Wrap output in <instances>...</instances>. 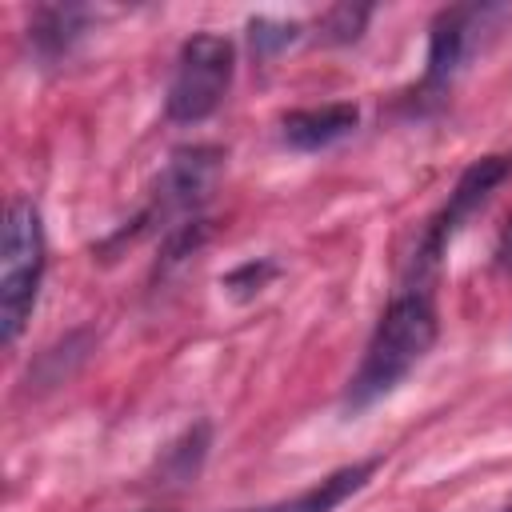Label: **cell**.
Returning a JSON list of instances; mask_svg holds the SVG:
<instances>
[{
  "instance_id": "8",
  "label": "cell",
  "mask_w": 512,
  "mask_h": 512,
  "mask_svg": "<svg viewBox=\"0 0 512 512\" xmlns=\"http://www.w3.org/2000/svg\"><path fill=\"white\" fill-rule=\"evenodd\" d=\"M376 468H380V456H372V460H356V464H348V468H336V472L324 476L320 484L296 492L292 500H276V504L244 508V512H332V508H340L348 496H356V492L372 480Z\"/></svg>"
},
{
  "instance_id": "9",
  "label": "cell",
  "mask_w": 512,
  "mask_h": 512,
  "mask_svg": "<svg viewBox=\"0 0 512 512\" xmlns=\"http://www.w3.org/2000/svg\"><path fill=\"white\" fill-rule=\"evenodd\" d=\"M88 16H92V12L80 8V4H48V8H36L32 28H28L32 48H36L44 60H60V56H68V48H72L76 36L84 32Z\"/></svg>"
},
{
  "instance_id": "3",
  "label": "cell",
  "mask_w": 512,
  "mask_h": 512,
  "mask_svg": "<svg viewBox=\"0 0 512 512\" xmlns=\"http://www.w3.org/2000/svg\"><path fill=\"white\" fill-rule=\"evenodd\" d=\"M232 72H236V48L228 36L216 32H192L180 44L176 56V72L164 96V112L172 124H200L208 120L228 88H232Z\"/></svg>"
},
{
  "instance_id": "10",
  "label": "cell",
  "mask_w": 512,
  "mask_h": 512,
  "mask_svg": "<svg viewBox=\"0 0 512 512\" xmlns=\"http://www.w3.org/2000/svg\"><path fill=\"white\" fill-rule=\"evenodd\" d=\"M296 36H300L296 20H272V16H252L248 20V40H252V52L260 60L284 52L288 44H296Z\"/></svg>"
},
{
  "instance_id": "13",
  "label": "cell",
  "mask_w": 512,
  "mask_h": 512,
  "mask_svg": "<svg viewBox=\"0 0 512 512\" xmlns=\"http://www.w3.org/2000/svg\"><path fill=\"white\" fill-rule=\"evenodd\" d=\"M496 268H512V220L504 224V232L496 240Z\"/></svg>"
},
{
  "instance_id": "14",
  "label": "cell",
  "mask_w": 512,
  "mask_h": 512,
  "mask_svg": "<svg viewBox=\"0 0 512 512\" xmlns=\"http://www.w3.org/2000/svg\"><path fill=\"white\" fill-rule=\"evenodd\" d=\"M504 512H512V508H504Z\"/></svg>"
},
{
  "instance_id": "11",
  "label": "cell",
  "mask_w": 512,
  "mask_h": 512,
  "mask_svg": "<svg viewBox=\"0 0 512 512\" xmlns=\"http://www.w3.org/2000/svg\"><path fill=\"white\" fill-rule=\"evenodd\" d=\"M368 16H372L368 4H356V8L352 4H336V8H328L320 16V40H328V44H352L364 32Z\"/></svg>"
},
{
  "instance_id": "7",
  "label": "cell",
  "mask_w": 512,
  "mask_h": 512,
  "mask_svg": "<svg viewBox=\"0 0 512 512\" xmlns=\"http://www.w3.org/2000/svg\"><path fill=\"white\" fill-rule=\"evenodd\" d=\"M356 124H360V108L352 100H336V104H320V108H292V112H284L280 136L296 152H320V148H332L336 140L352 136Z\"/></svg>"
},
{
  "instance_id": "6",
  "label": "cell",
  "mask_w": 512,
  "mask_h": 512,
  "mask_svg": "<svg viewBox=\"0 0 512 512\" xmlns=\"http://www.w3.org/2000/svg\"><path fill=\"white\" fill-rule=\"evenodd\" d=\"M492 16H496V8H488V4H456L432 20L424 88L436 92V88H448L456 80V72L464 68V60L476 48V32H484Z\"/></svg>"
},
{
  "instance_id": "1",
  "label": "cell",
  "mask_w": 512,
  "mask_h": 512,
  "mask_svg": "<svg viewBox=\"0 0 512 512\" xmlns=\"http://www.w3.org/2000/svg\"><path fill=\"white\" fill-rule=\"evenodd\" d=\"M432 284L436 280L408 276V284L380 312V320L368 336L364 360H360V368L344 392L348 412H364L368 404L396 392L412 376V368H420V360L432 352V344L440 336V312H436Z\"/></svg>"
},
{
  "instance_id": "4",
  "label": "cell",
  "mask_w": 512,
  "mask_h": 512,
  "mask_svg": "<svg viewBox=\"0 0 512 512\" xmlns=\"http://www.w3.org/2000/svg\"><path fill=\"white\" fill-rule=\"evenodd\" d=\"M512 176V156H480L472 160L456 188L448 192V204L428 220L424 228V240L420 248L412 252V264H408V276H420V280H436V268H440V256L448 252L452 236L488 204V196Z\"/></svg>"
},
{
  "instance_id": "2",
  "label": "cell",
  "mask_w": 512,
  "mask_h": 512,
  "mask_svg": "<svg viewBox=\"0 0 512 512\" xmlns=\"http://www.w3.org/2000/svg\"><path fill=\"white\" fill-rule=\"evenodd\" d=\"M48 244H44V224L32 200L16 196L4 216V240H0V340L16 344L24 332L40 276H44Z\"/></svg>"
},
{
  "instance_id": "12",
  "label": "cell",
  "mask_w": 512,
  "mask_h": 512,
  "mask_svg": "<svg viewBox=\"0 0 512 512\" xmlns=\"http://www.w3.org/2000/svg\"><path fill=\"white\" fill-rule=\"evenodd\" d=\"M276 272H280V268H276L272 260H248V264H240V268H232V272L224 276V288H228L236 300H252V296L264 292V284H268Z\"/></svg>"
},
{
  "instance_id": "5",
  "label": "cell",
  "mask_w": 512,
  "mask_h": 512,
  "mask_svg": "<svg viewBox=\"0 0 512 512\" xmlns=\"http://www.w3.org/2000/svg\"><path fill=\"white\" fill-rule=\"evenodd\" d=\"M220 172H224V152L212 148V144H192V148H180L172 152L156 192H152V204L140 212L136 224H148V220H172V228L188 224V220H200L196 212L208 204V196L216 192L220 184Z\"/></svg>"
}]
</instances>
